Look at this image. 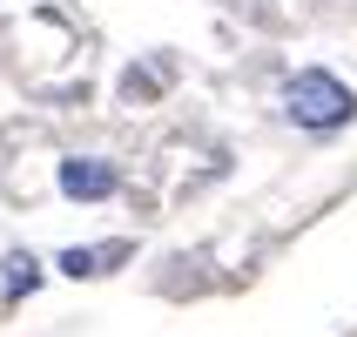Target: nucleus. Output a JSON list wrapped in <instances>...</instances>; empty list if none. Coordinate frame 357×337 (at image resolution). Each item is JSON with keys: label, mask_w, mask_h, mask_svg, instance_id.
Returning a JSON list of instances; mask_svg holds the SVG:
<instances>
[{"label": "nucleus", "mask_w": 357, "mask_h": 337, "mask_svg": "<svg viewBox=\"0 0 357 337\" xmlns=\"http://www.w3.org/2000/svg\"><path fill=\"white\" fill-rule=\"evenodd\" d=\"M283 108H290L297 128H344L357 115V95L337 75H324V68H297V75L283 81Z\"/></svg>", "instance_id": "1"}, {"label": "nucleus", "mask_w": 357, "mask_h": 337, "mask_svg": "<svg viewBox=\"0 0 357 337\" xmlns=\"http://www.w3.org/2000/svg\"><path fill=\"white\" fill-rule=\"evenodd\" d=\"M115 189H121V169H115V162H101V156H68V162H61V196L101 202V196H115Z\"/></svg>", "instance_id": "2"}, {"label": "nucleus", "mask_w": 357, "mask_h": 337, "mask_svg": "<svg viewBox=\"0 0 357 337\" xmlns=\"http://www.w3.org/2000/svg\"><path fill=\"white\" fill-rule=\"evenodd\" d=\"M34 283H40V263L27 257V250H7V263H0V290H7V297H27Z\"/></svg>", "instance_id": "3"}, {"label": "nucleus", "mask_w": 357, "mask_h": 337, "mask_svg": "<svg viewBox=\"0 0 357 337\" xmlns=\"http://www.w3.org/2000/svg\"><path fill=\"white\" fill-rule=\"evenodd\" d=\"M121 257H128L121 243H108V250H68V257H61V270H68V277H95L101 263H121Z\"/></svg>", "instance_id": "4"}]
</instances>
